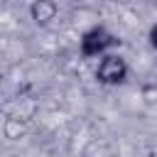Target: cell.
<instances>
[{
    "instance_id": "1",
    "label": "cell",
    "mask_w": 157,
    "mask_h": 157,
    "mask_svg": "<svg viewBox=\"0 0 157 157\" xmlns=\"http://www.w3.org/2000/svg\"><path fill=\"white\" fill-rule=\"evenodd\" d=\"M96 78L103 86H118L128 78V61L120 54H103L96 69Z\"/></svg>"
},
{
    "instance_id": "2",
    "label": "cell",
    "mask_w": 157,
    "mask_h": 157,
    "mask_svg": "<svg viewBox=\"0 0 157 157\" xmlns=\"http://www.w3.org/2000/svg\"><path fill=\"white\" fill-rule=\"evenodd\" d=\"M113 44H118V39L103 25H96V27L83 32V37H81V54L83 56H98L105 49H110Z\"/></svg>"
},
{
    "instance_id": "4",
    "label": "cell",
    "mask_w": 157,
    "mask_h": 157,
    "mask_svg": "<svg viewBox=\"0 0 157 157\" xmlns=\"http://www.w3.org/2000/svg\"><path fill=\"white\" fill-rule=\"evenodd\" d=\"M150 44L157 49V22L152 25V29H150Z\"/></svg>"
},
{
    "instance_id": "5",
    "label": "cell",
    "mask_w": 157,
    "mask_h": 157,
    "mask_svg": "<svg viewBox=\"0 0 157 157\" xmlns=\"http://www.w3.org/2000/svg\"><path fill=\"white\" fill-rule=\"evenodd\" d=\"M155 5H157V0H155Z\"/></svg>"
},
{
    "instance_id": "3",
    "label": "cell",
    "mask_w": 157,
    "mask_h": 157,
    "mask_svg": "<svg viewBox=\"0 0 157 157\" xmlns=\"http://www.w3.org/2000/svg\"><path fill=\"white\" fill-rule=\"evenodd\" d=\"M56 12H59V5H56L54 0H34V2L29 5V17H32L34 25H39V27L49 25V22L56 17Z\"/></svg>"
}]
</instances>
